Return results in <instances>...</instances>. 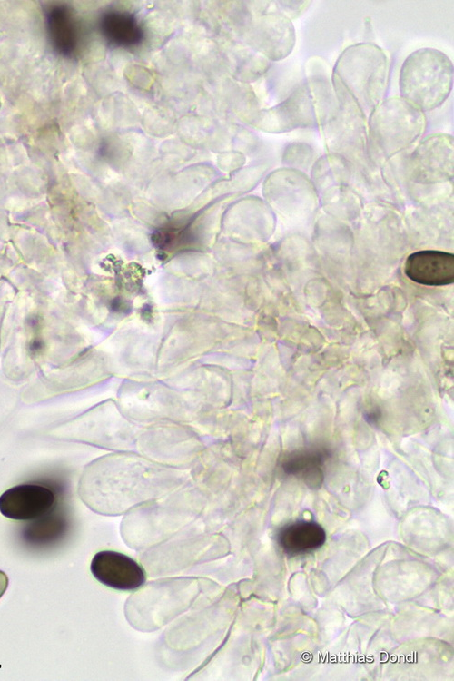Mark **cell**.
<instances>
[{"label":"cell","instance_id":"1","mask_svg":"<svg viewBox=\"0 0 454 681\" xmlns=\"http://www.w3.org/2000/svg\"><path fill=\"white\" fill-rule=\"evenodd\" d=\"M336 104L331 80L312 76L281 103L258 112L253 125L272 133L322 127Z\"/></svg>","mask_w":454,"mask_h":681},{"label":"cell","instance_id":"2","mask_svg":"<svg viewBox=\"0 0 454 681\" xmlns=\"http://www.w3.org/2000/svg\"><path fill=\"white\" fill-rule=\"evenodd\" d=\"M389 71L390 63L383 49L373 43H358L341 52L332 76L369 118L384 100Z\"/></svg>","mask_w":454,"mask_h":681},{"label":"cell","instance_id":"3","mask_svg":"<svg viewBox=\"0 0 454 681\" xmlns=\"http://www.w3.org/2000/svg\"><path fill=\"white\" fill-rule=\"evenodd\" d=\"M453 64L443 52L420 48L404 60L399 77L400 97L424 112L441 106L453 87Z\"/></svg>","mask_w":454,"mask_h":681},{"label":"cell","instance_id":"4","mask_svg":"<svg viewBox=\"0 0 454 681\" xmlns=\"http://www.w3.org/2000/svg\"><path fill=\"white\" fill-rule=\"evenodd\" d=\"M426 125L425 114L400 96L384 99L368 118V154H397L415 143Z\"/></svg>","mask_w":454,"mask_h":681},{"label":"cell","instance_id":"5","mask_svg":"<svg viewBox=\"0 0 454 681\" xmlns=\"http://www.w3.org/2000/svg\"><path fill=\"white\" fill-rule=\"evenodd\" d=\"M331 84L336 104L321 127L325 145L342 157L361 158L368 154V118L334 76Z\"/></svg>","mask_w":454,"mask_h":681},{"label":"cell","instance_id":"6","mask_svg":"<svg viewBox=\"0 0 454 681\" xmlns=\"http://www.w3.org/2000/svg\"><path fill=\"white\" fill-rule=\"evenodd\" d=\"M250 38L253 47L269 61L286 58L296 42L294 25L277 9L262 12L253 19Z\"/></svg>","mask_w":454,"mask_h":681},{"label":"cell","instance_id":"7","mask_svg":"<svg viewBox=\"0 0 454 681\" xmlns=\"http://www.w3.org/2000/svg\"><path fill=\"white\" fill-rule=\"evenodd\" d=\"M90 570L98 582L116 590H133L145 582L143 568L130 557L116 551L97 552L93 557Z\"/></svg>","mask_w":454,"mask_h":681},{"label":"cell","instance_id":"8","mask_svg":"<svg viewBox=\"0 0 454 681\" xmlns=\"http://www.w3.org/2000/svg\"><path fill=\"white\" fill-rule=\"evenodd\" d=\"M54 502L50 489L38 484H19L0 496V513L14 520H31L44 516Z\"/></svg>","mask_w":454,"mask_h":681},{"label":"cell","instance_id":"9","mask_svg":"<svg viewBox=\"0 0 454 681\" xmlns=\"http://www.w3.org/2000/svg\"><path fill=\"white\" fill-rule=\"evenodd\" d=\"M404 273L412 281L426 286H445L454 281L453 253L438 250H421L410 253Z\"/></svg>","mask_w":454,"mask_h":681},{"label":"cell","instance_id":"10","mask_svg":"<svg viewBox=\"0 0 454 681\" xmlns=\"http://www.w3.org/2000/svg\"><path fill=\"white\" fill-rule=\"evenodd\" d=\"M410 163L419 174L447 175L453 162V137L443 133H430L422 138L410 154Z\"/></svg>","mask_w":454,"mask_h":681},{"label":"cell","instance_id":"11","mask_svg":"<svg viewBox=\"0 0 454 681\" xmlns=\"http://www.w3.org/2000/svg\"><path fill=\"white\" fill-rule=\"evenodd\" d=\"M326 540L324 529L316 522L297 521L281 528L277 541L289 555H301L321 548Z\"/></svg>","mask_w":454,"mask_h":681},{"label":"cell","instance_id":"12","mask_svg":"<svg viewBox=\"0 0 454 681\" xmlns=\"http://www.w3.org/2000/svg\"><path fill=\"white\" fill-rule=\"evenodd\" d=\"M102 24L105 36L118 46L133 47L143 39V27L132 13L122 10L108 12Z\"/></svg>","mask_w":454,"mask_h":681},{"label":"cell","instance_id":"13","mask_svg":"<svg viewBox=\"0 0 454 681\" xmlns=\"http://www.w3.org/2000/svg\"><path fill=\"white\" fill-rule=\"evenodd\" d=\"M314 152L311 145L306 143H291L283 152V161L292 165H306L313 158Z\"/></svg>","mask_w":454,"mask_h":681},{"label":"cell","instance_id":"14","mask_svg":"<svg viewBox=\"0 0 454 681\" xmlns=\"http://www.w3.org/2000/svg\"><path fill=\"white\" fill-rule=\"evenodd\" d=\"M311 4V1H277L276 9L290 20L302 15Z\"/></svg>","mask_w":454,"mask_h":681},{"label":"cell","instance_id":"15","mask_svg":"<svg viewBox=\"0 0 454 681\" xmlns=\"http://www.w3.org/2000/svg\"><path fill=\"white\" fill-rule=\"evenodd\" d=\"M9 580L7 575L0 570V598L3 597L8 587Z\"/></svg>","mask_w":454,"mask_h":681}]
</instances>
